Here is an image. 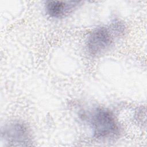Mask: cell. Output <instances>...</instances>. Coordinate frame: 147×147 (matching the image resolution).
Wrapping results in <instances>:
<instances>
[{"label":"cell","mask_w":147,"mask_h":147,"mask_svg":"<svg viewBox=\"0 0 147 147\" xmlns=\"http://www.w3.org/2000/svg\"><path fill=\"white\" fill-rule=\"evenodd\" d=\"M2 137L9 146H29L32 142L30 130L26 124L14 121L5 126Z\"/></svg>","instance_id":"obj_2"},{"label":"cell","mask_w":147,"mask_h":147,"mask_svg":"<svg viewBox=\"0 0 147 147\" xmlns=\"http://www.w3.org/2000/svg\"><path fill=\"white\" fill-rule=\"evenodd\" d=\"M93 136L98 139H106L117 136L119 125L114 114L103 108L95 109L89 117Z\"/></svg>","instance_id":"obj_1"},{"label":"cell","mask_w":147,"mask_h":147,"mask_svg":"<svg viewBox=\"0 0 147 147\" xmlns=\"http://www.w3.org/2000/svg\"><path fill=\"white\" fill-rule=\"evenodd\" d=\"M80 3V2L78 1H49L45 3V10L51 17L60 18L71 13Z\"/></svg>","instance_id":"obj_4"},{"label":"cell","mask_w":147,"mask_h":147,"mask_svg":"<svg viewBox=\"0 0 147 147\" xmlns=\"http://www.w3.org/2000/svg\"><path fill=\"white\" fill-rule=\"evenodd\" d=\"M113 36L106 27L94 29L88 35L86 42L88 52L92 56H97L107 51L111 45Z\"/></svg>","instance_id":"obj_3"}]
</instances>
